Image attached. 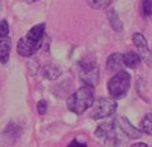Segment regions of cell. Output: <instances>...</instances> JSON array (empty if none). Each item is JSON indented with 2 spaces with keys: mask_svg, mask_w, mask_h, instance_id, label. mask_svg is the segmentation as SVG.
<instances>
[{
  "mask_svg": "<svg viewBox=\"0 0 152 147\" xmlns=\"http://www.w3.org/2000/svg\"><path fill=\"white\" fill-rule=\"evenodd\" d=\"M142 10H143V14L146 17H150L151 15V12H152V0H143L142 3Z\"/></svg>",
  "mask_w": 152,
  "mask_h": 147,
  "instance_id": "cell-18",
  "label": "cell"
},
{
  "mask_svg": "<svg viewBox=\"0 0 152 147\" xmlns=\"http://www.w3.org/2000/svg\"><path fill=\"white\" fill-rule=\"evenodd\" d=\"M118 104L111 97H101L91 106L90 116L92 119H102L115 114Z\"/></svg>",
  "mask_w": 152,
  "mask_h": 147,
  "instance_id": "cell-3",
  "label": "cell"
},
{
  "mask_svg": "<svg viewBox=\"0 0 152 147\" xmlns=\"http://www.w3.org/2000/svg\"><path fill=\"white\" fill-rule=\"evenodd\" d=\"M107 18H109V22H110V26L114 31L116 32H120L123 31V23H121V19L119 18V15L114 9H110L107 12Z\"/></svg>",
  "mask_w": 152,
  "mask_h": 147,
  "instance_id": "cell-13",
  "label": "cell"
},
{
  "mask_svg": "<svg viewBox=\"0 0 152 147\" xmlns=\"http://www.w3.org/2000/svg\"><path fill=\"white\" fill-rule=\"evenodd\" d=\"M130 88V74L125 70L116 72L107 82V90L111 99H123Z\"/></svg>",
  "mask_w": 152,
  "mask_h": 147,
  "instance_id": "cell-2",
  "label": "cell"
},
{
  "mask_svg": "<svg viewBox=\"0 0 152 147\" xmlns=\"http://www.w3.org/2000/svg\"><path fill=\"white\" fill-rule=\"evenodd\" d=\"M44 75H45V78L50 79V81H54V79H56L59 75H60V70H59L55 65L50 64V65H46L45 67Z\"/></svg>",
  "mask_w": 152,
  "mask_h": 147,
  "instance_id": "cell-15",
  "label": "cell"
},
{
  "mask_svg": "<svg viewBox=\"0 0 152 147\" xmlns=\"http://www.w3.org/2000/svg\"><path fill=\"white\" fill-rule=\"evenodd\" d=\"M17 51H18L19 55L23 56V58H29L37 53L36 50L24 40V37H22V39L18 41V44H17Z\"/></svg>",
  "mask_w": 152,
  "mask_h": 147,
  "instance_id": "cell-11",
  "label": "cell"
},
{
  "mask_svg": "<svg viewBox=\"0 0 152 147\" xmlns=\"http://www.w3.org/2000/svg\"><path fill=\"white\" fill-rule=\"evenodd\" d=\"M115 124H116V127L120 129V132L128 138H139V137H142V132L138 131L137 128H134L125 116L118 118Z\"/></svg>",
  "mask_w": 152,
  "mask_h": 147,
  "instance_id": "cell-8",
  "label": "cell"
},
{
  "mask_svg": "<svg viewBox=\"0 0 152 147\" xmlns=\"http://www.w3.org/2000/svg\"><path fill=\"white\" fill-rule=\"evenodd\" d=\"M24 1H26V3H28V4H31V3H35L36 0H24Z\"/></svg>",
  "mask_w": 152,
  "mask_h": 147,
  "instance_id": "cell-22",
  "label": "cell"
},
{
  "mask_svg": "<svg viewBox=\"0 0 152 147\" xmlns=\"http://www.w3.org/2000/svg\"><path fill=\"white\" fill-rule=\"evenodd\" d=\"M141 132L146 134L152 133V120H151V113H147L145 118L141 120Z\"/></svg>",
  "mask_w": 152,
  "mask_h": 147,
  "instance_id": "cell-16",
  "label": "cell"
},
{
  "mask_svg": "<svg viewBox=\"0 0 152 147\" xmlns=\"http://www.w3.org/2000/svg\"><path fill=\"white\" fill-rule=\"evenodd\" d=\"M46 110H48V102L45 100H41V101L37 102V111H39L40 115H44Z\"/></svg>",
  "mask_w": 152,
  "mask_h": 147,
  "instance_id": "cell-19",
  "label": "cell"
},
{
  "mask_svg": "<svg viewBox=\"0 0 152 147\" xmlns=\"http://www.w3.org/2000/svg\"><path fill=\"white\" fill-rule=\"evenodd\" d=\"M66 147H87V145L83 143V142H79L78 140H73Z\"/></svg>",
  "mask_w": 152,
  "mask_h": 147,
  "instance_id": "cell-20",
  "label": "cell"
},
{
  "mask_svg": "<svg viewBox=\"0 0 152 147\" xmlns=\"http://www.w3.org/2000/svg\"><path fill=\"white\" fill-rule=\"evenodd\" d=\"M100 72L99 65L95 60L90 61H82L81 63V73H79V79L84 86L95 87L99 83Z\"/></svg>",
  "mask_w": 152,
  "mask_h": 147,
  "instance_id": "cell-4",
  "label": "cell"
},
{
  "mask_svg": "<svg viewBox=\"0 0 152 147\" xmlns=\"http://www.w3.org/2000/svg\"><path fill=\"white\" fill-rule=\"evenodd\" d=\"M123 64L130 69H136L137 67L141 64V58H139V55L137 53L128 51L123 55Z\"/></svg>",
  "mask_w": 152,
  "mask_h": 147,
  "instance_id": "cell-12",
  "label": "cell"
},
{
  "mask_svg": "<svg viewBox=\"0 0 152 147\" xmlns=\"http://www.w3.org/2000/svg\"><path fill=\"white\" fill-rule=\"evenodd\" d=\"M123 55L120 53H114L106 60V69L109 72H119L123 68Z\"/></svg>",
  "mask_w": 152,
  "mask_h": 147,
  "instance_id": "cell-10",
  "label": "cell"
},
{
  "mask_svg": "<svg viewBox=\"0 0 152 147\" xmlns=\"http://www.w3.org/2000/svg\"><path fill=\"white\" fill-rule=\"evenodd\" d=\"M133 44L138 50V55L142 61H145L147 65H151V51L148 49V44L145 39V36L139 32H136L133 35Z\"/></svg>",
  "mask_w": 152,
  "mask_h": 147,
  "instance_id": "cell-7",
  "label": "cell"
},
{
  "mask_svg": "<svg viewBox=\"0 0 152 147\" xmlns=\"http://www.w3.org/2000/svg\"><path fill=\"white\" fill-rule=\"evenodd\" d=\"M0 36H3V37L9 36V23L5 19L0 20Z\"/></svg>",
  "mask_w": 152,
  "mask_h": 147,
  "instance_id": "cell-17",
  "label": "cell"
},
{
  "mask_svg": "<svg viewBox=\"0 0 152 147\" xmlns=\"http://www.w3.org/2000/svg\"><path fill=\"white\" fill-rule=\"evenodd\" d=\"M10 50H12V40L10 37H3L0 36V63L3 65H7L9 63L10 58Z\"/></svg>",
  "mask_w": 152,
  "mask_h": 147,
  "instance_id": "cell-9",
  "label": "cell"
},
{
  "mask_svg": "<svg viewBox=\"0 0 152 147\" xmlns=\"http://www.w3.org/2000/svg\"><path fill=\"white\" fill-rule=\"evenodd\" d=\"M113 0H87L88 7L95 10H104L111 5Z\"/></svg>",
  "mask_w": 152,
  "mask_h": 147,
  "instance_id": "cell-14",
  "label": "cell"
},
{
  "mask_svg": "<svg viewBox=\"0 0 152 147\" xmlns=\"http://www.w3.org/2000/svg\"><path fill=\"white\" fill-rule=\"evenodd\" d=\"M44 36H45V23H40V24L33 26L29 29L27 32V35L24 36V40H26L36 51H39L41 45H42Z\"/></svg>",
  "mask_w": 152,
  "mask_h": 147,
  "instance_id": "cell-6",
  "label": "cell"
},
{
  "mask_svg": "<svg viewBox=\"0 0 152 147\" xmlns=\"http://www.w3.org/2000/svg\"><path fill=\"white\" fill-rule=\"evenodd\" d=\"M95 100V90L94 87L83 86L78 88L74 94L70 95V97L66 101L68 109L77 115H82L83 113H86L88 109L92 106Z\"/></svg>",
  "mask_w": 152,
  "mask_h": 147,
  "instance_id": "cell-1",
  "label": "cell"
},
{
  "mask_svg": "<svg viewBox=\"0 0 152 147\" xmlns=\"http://www.w3.org/2000/svg\"><path fill=\"white\" fill-rule=\"evenodd\" d=\"M130 147H148V146H147V143H134Z\"/></svg>",
  "mask_w": 152,
  "mask_h": 147,
  "instance_id": "cell-21",
  "label": "cell"
},
{
  "mask_svg": "<svg viewBox=\"0 0 152 147\" xmlns=\"http://www.w3.org/2000/svg\"><path fill=\"white\" fill-rule=\"evenodd\" d=\"M95 136L99 140L106 142V143L111 146H116L119 143V136H116L115 121H113V123H104L99 125L95 131Z\"/></svg>",
  "mask_w": 152,
  "mask_h": 147,
  "instance_id": "cell-5",
  "label": "cell"
}]
</instances>
